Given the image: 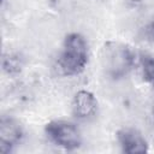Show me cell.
I'll list each match as a JSON object with an SVG mask.
<instances>
[{"instance_id": "obj_9", "label": "cell", "mask_w": 154, "mask_h": 154, "mask_svg": "<svg viewBox=\"0 0 154 154\" xmlns=\"http://www.w3.org/2000/svg\"><path fill=\"white\" fill-rule=\"evenodd\" d=\"M147 32H148V36L154 41V20L148 25V28H147Z\"/></svg>"}, {"instance_id": "obj_10", "label": "cell", "mask_w": 154, "mask_h": 154, "mask_svg": "<svg viewBox=\"0 0 154 154\" xmlns=\"http://www.w3.org/2000/svg\"><path fill=\"white\" fill-rule=\"evenodd\" d=\"M153 114H154V108H153Z\"/></svg>"}, {"instance_id": "obj_2", "label": "cell", "mask_w": 154, "mask_h": 154, "mask_svg": "<svg viewBox=\"0 0 154 154\" xmlns=\"http://www.w3.org/2000/svg\"><path fill=\"white\" fill-rule=\"evenodd\" d=\"M45 132L47 137L58 147L66 150H75L82 144L79 129L71 122L57 119L46 124Z\"/></svg>"}, {"instance_id": "obj_6", "label": "cell", "mask_w": 154, "mask_h": 154, "mask_svg": "<svg viewBox=\"0 0 154 154\" xmlns=\"http://www.w3.org/2000/svg\"><path fill=\"white\" fill-rule=\"evenodd\" d=\"M72 113L78 119H89L97 111V100L93 93L79 90L72 99Z\"/></svg>"}, {"instance_id": "obj_7", "label": "cell", "mask_w": 154, "mask_h": 154, "mask_svg": "<svg viewBox=\"0 0 154 154\" xmlns=\"http://www.w3.org/2000/svg\"><path fill=\"white\" fill-rule=\"evenodd\" d=\"M22 67V61L19 59L18 55L14 54H5L2 58V69L5 72H7L8 75H13L20 71Z\"/></svg>"}, {"instance_id": "obj_1", "label": "cell", "mask_w": 154, "mask_h": 154, "mask_svg": "<svg viewBox=\"0 0 154 154\" xmlns=\"http://www.w3.org/2000/svg\"><path fill=\"white\" fill-rule=\"evenodd\" d=\"M88 58V43L84 36L78 32H71L66 35L58 60L61 72L65 76L79 75L85 69Z\"/></svg>"}, {"instance_id": "obj_8", "label": "cell", "mask_w": 154, "mask_h": 154, "mask_svg": "<svg viewBox=\"0 0 154 154\" xmlns=\"http://www.w3.org/2000/svg\"><path fill=\"white\" fill-rule=\"evenodd\" d=\"M143 79L154 88V58H148L143 63Z\"/></svg>"}, {"instance_id": "obj_3", "label": "cell", "mask_w": 154, "mask_h": 154, "mask_svg": "<svg viewBox=\"0 0 154 154\" xmlns=\"http://www.w3.org/2000/svg\"><path fill=\"white\" fill-rule=\"evenodd\" d=\"M105 66L113 78L124 77L132 67L135 54L131 48L122 43H108L105 48Z\"/></svg>"}, {"instance_id": "obj_4", "label": "cell", "mask_w": 154, "mask_h": 154, "mask_svg": "<svg viewBox=\"0 0 154 154\" xmlns=\"http://www.w3.org/2000/svg\"><path fill=\"white\" fill-rule=\"evenodd\" d=\"M24 136L20 124L11 117H1L0 120V152L10 153L22 142Z\"/></svg>"}, {"instance_id": "obj_5", "label": "cell", "mask_w": 154, "mask_h": 154, "mask_svg": "<svg viewBox=\"0 0 154 154\" xmlns=\"http://www.w3.org/2000/svg\"><path fill=\"white\" fill-rule=\"evenodd\" d=\"M119 146L124 153L137 154L148 152V143L143 135L134 128H123L117 132Z\"/></svg>"}]
</instances>
